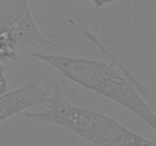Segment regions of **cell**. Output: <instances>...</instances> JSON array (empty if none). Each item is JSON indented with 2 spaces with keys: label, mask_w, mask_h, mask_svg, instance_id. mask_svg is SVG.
<instances>
[{
  "label": "cell",
  "mask_w": 156,
  "mask_h": 146,
  "mask_svg": "<svg viewBox=\"0 0 156 146\" xmlns=\"http://www.w3.org/2000/svg\"><path fill=\"white\" fill-rule=\"evenodd\" d=\"M8 89V80L5 74L2 64L0 63V94L5 92Z\"/></svg>",
  "instance_id": "52a82bcc"
},
{
  "label": "cell",
  "mask_w": 156,
  "mask_h": 146,
  "mask_svg": "<svg viewBox=\"0 0 156 146\" xmlns=\"http://www.w3.org/2000/svg\"><path fill=\"white\" fill-rule=\"evenodd\" d=\"M18 49L12 36L7 32L0 30V63L16 60Z\"/></svg>",
  "instance_id": "8992f818"
},
{
  "label": "cell",
  "mask_w": 156,
  "mask_h": 146,
  "mask_svg": "<svg viewBox=\"0 0 156 146\" xmlns=\"http://www.w3.org/2000/svg\"><path fill=\"white\" fill-rule=\"evenodd\" d=\"M85 1L91 2V4L94 5L96 8H101L105 7V6L111 4L114 2L115 0H85Z\"/></svg>",
  "instance_id": "ba28073f"
},
{
  "label": "cell",
  "mask_w": 156,
  "mask_h": 146,
  "mask_svg": "<svg viewBox=\"0 0 156 146\" xmlns=\"http://www.w3.org/2000/svg\"><path fill=\"white\" fill-rule=\"evenodd\" d=\"M30 56L51 66L65 78L129 110L155 130V109L112 62L53 51H31Z\"/></svg>",
  "instance_id": "6da1fadb"
},
{
  "label": "cell",
  "mask_w": 156,
  "mask_h": 146,
  "mask_svg": "<svg viewBox=\"0 0 156 146\" xmlns=\"http://www.w3.org/2000/svg\"><path fill=\"white\" fill-rule=\"evenodd\" d=\"M0 30L7 32L21 47H47L56 45L42 32L32 12L29 0H0Z\"/></svg>",
  "instance_id": "3957f363"
},
{
  "label": "cell",
  "mask_w": 156,
  "mask_h": 146,
  "mask_svg": "<svg viewBox=\"0 0 156 146\" xmlns=\"http://www.w3.org/2000/svg\"><path fill=\"white\" fill-rule=\"evenodd\" d=\"M52 94L45 109L26 110L20 115L30 120L61 126L94 146H156L155 141L136 133L111 116L70 102L62 83L50 82Z\"/></svg>",
  "instance_id": "7a4b0ae2"
},
{
  "label": "cell",
  "mask_w": 156,
  "mask_h": 146,
  "mask_svg": "<svg viewBox=\"0 0 156 146\" xmlns=\"http://www.w3.org/2000/svg\"><path fill=\"white\" fill-rule=\"evenodd\" d=\"M69 24L73 27L74 28H76V30L79 32H80L82 33V36H84V37L86 40H88V41L92 43L94 46H96L97 47H98L99 50L102 52L103 53L106 54V56H108V59L111 60V62L112 63H114L115 65V66L118 68L119 70H120L122 73L132 82L133 85L135 86V88H136L137 91H139L140 94L142 95V97L145 99L146 102L148 103V104L152 107L153 109H155V87L153 86V88H151L149 87L146 86V85H143L142 83H140L138 81V79L134 77L133 75L124 66V65H122L121 62L119 60H117L115 57L114 56V55L111 54L109 52V50L101 43L100 40H99L98 38L95 36V34H94L93 33H91L89 30H86V29L84 28L83 27L80 25L79 24H78L75 20L71 19L69 18Z\"/></svg>",
  "instance_id": "5b68a950"
},
{
  "label": "cell",
  "mask_w": 156,
  "mask_h": 146,
  "mask_svg": "<svg viewBox=\"0 0 156 146\" xmlns=\"http://www.w3.org/2000/svg\"><path fill=\"white\" fill-rule=\"evenodd\" d=\"M44 75L0 94V123L34 106L47 104L50 94L44 88Z\"/></svg>",
  "instance_id": "277c9868"
}]
</instances>
